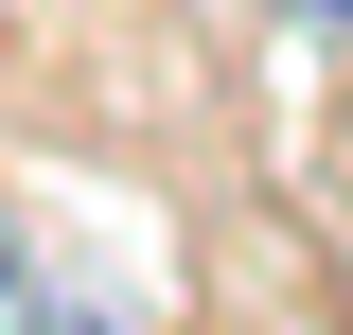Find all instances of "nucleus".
<instances>
[{
  "instance_id": "nucleus-1",
  "label": "nucleus",
  "mask_w": 353,
  "mask_h": 335,
  "mask_svg": "<svg viewBox=\"0 0 353 335\" xmlns=\"http://www.w3.org/2000/svg\"><path fill=\"white\" fill-rule=\"evenodd\" d=\"M318 18H336V36H353V0H318Z\"/></svg>"
}]
</instances>
